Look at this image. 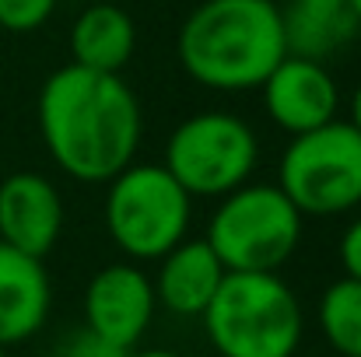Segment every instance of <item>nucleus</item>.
Wrapping results in <instances>:
<instances>
[{
	"instance_id": "1",
	"label": "nucleus",
	"mask_w": 361,
	"mask_h": 357,
	"mask_svg": "<svg viewBox=\"0 0 361 357\" xmlns=\"http://www.w3.org/2000/svg\"><path fill=\"white\" fill-rule=\"evenodd\" d=\"M39 133L60 172L74 182L102 186L133 165L144 116L120 74L67 63L39 92Z\"/></svg>"
},
{
	"instance_id": "3",
	"label": "nucleus",
	"mask_w": 361,
	"mask_h": 357,
	"mask_svg": "<svg viewBox=\"0 0 361 357\" xmlns=\"http://www.w3.org/2000/svg\"><path fill=\"white\" fill-rule=\"evenodd\" d=\"M221 357H295L305 337V312L277 273H225L200 315Z\"/></svg>"
},
{
	"instance_id": "19",
	"label": "nucleus",
	"mask_w": 361,
	"mask_h": 357,
	"mask_svg": "<svg viewBox=\"0 0 361 357\" xmlns=\"http://www.w3.org/2000/svg\"><path fill=\"white\" fill-rule=\"evenodd\" d=\"M348 109H351V119H348V123L361 133V81H358V88H355V95H351V106H348Z\"/></svg>"
},
{
	"instance_id": "20",
	"label": "nucleus",
	"mask_w": 361,
	"mask_h": 357,
	"mask_svg": "<svg viewBox=\"0 0 361 357\" xmlns=\"http://www.w3.org/2000/svg\"><path fill=\"white\" fill-rule=\"evenodd\" d=\"M126 357H179V354L169 351V347H147V351H130Z\"/></svg>"
},
{
	"instance_id": "7",
	"label": "nucleus",
	"mask_w": 361,
	"mask_h": 357,
	"mask_svg": "<svg viewBox=\"0 0 361 357\" xmlns=\"http://www.w3.org/2000/svg\"><path fill=\"white\" fill-rule=\"evenodd\" d=\"M161 165L193 200H221L252 179L259 137L235 113H197L169 133Z\"/></svg>"
},
{
	"instance_id": "9",
	"label": "nucleus",
	"mask_w": 361,
	"mask_h": 357,
	"mask_svg": "<svg viewBox=\"0 0 361 357\" xmlns=\"http://www.w3.org/2000/svg\"><path fill=\"white\" fill-rule=\"evenodd\" d=\"M259 92L270 123L291 137L334 123L341 109V88L326 70V63L291 56V53L270 70Z\"/></svg>"
},
{
	"instance_id": "18",
	"label": "nucleus",
	"mask_w": 361,
	"mask_h": 357,
	"mask_svg": "<svg viewBox=\"0 0 361 357\" xmlns=\"http://www.w3.org/2000/svg\"><path fill=\"white\" fill-rule=\"evenodd\" d=\"M337 256H341V270H344V277L361 280V214L344 228L341 245H337Z\"/></svg>"
},
{
	"instance_id": "13",
	"label": "nucleus",
	"mask_w": 361,
	"mask_h": 357,
	"mask_svg": "<svg viewBox=\"0 0 361 357\" xmlns=\"http://www.w3.org/2000/svg\"><path fill=\"white\" fill-rule=\"evenodd\" d=\"M284 46L291 56L326 63L361 32L348 0H288L281 7Z\"/></svg>"
},
{
	"instance_id": "6",
	"label": "nucleus",
	"mask_w": 361,
	"mask_h": 357,
	"mask_svg": "<svg viewBox=\"0 0 361 357\" xmlns=\"http://www.w3.org/2000/svg\"><path fill=\"white\" fill-rule=\"evenodd\" d=\"M302 218H341L361 207V133L348 119L288 140L277 182Z\"/></svg>"
},
{
	"instance_id": "17",
	"label": "nucleus",
	"mask_w": 361,
	"mask_h": 357,
	"mask_svg": "<svg viewBox=\"0 0 361 357\" xmlns=\"http://www.w3.org/2000/svg\"><path fill=\"white\" fill-rule=\"evenodd\" d=\"M130 351H123L116 344L95 337L92 330H74L67 337H60V344L53 347V357H126Z\"/></svg>"
},
{
	"instance_id": "15",
	"label": "nucleus",
	"mask_w": 361,
	"mask_h": 357,
	"mask_svg": "<svg viewBox=\"0 0 361 357\" xmlns=\"http://www.w3.org/2000/svg\"><path fill=\"white\" fill-rule=\"evenodd\" d=\"M319 333L337 357H361V280L341 277L319 294Z\"/></svg>"
},
{
	"instance_id": "2",
	"label": "nucleus",
	"mask_w": 361,
	"mask_h": 357,
	"mask_svg": "<svg viewBox=\"0 0 361 357\" xmlns=\"http://www.w3.org/2000/svg\"><path fill=\"white\" fill-rule=\"evenodd\" d=\"M183 70L211 92H252L288 56L274 0H204L179 28Z\"/></svg>"
},
{
	"instance_id": "22",
	"label": "nucleus",
	"mask_w": 361,
	"mask_h": 357,
	"mask_svg": "<svg viewBox=\"0 0 361 357\" xmlns=\"http://www.w3.org/2000/svg\"><path fill=\"white\" fill-rule=\"evenodd\" d=\"M0 357H7V347H0Z\"/></svg>"
},
{
	"instance_id": "4",
	"label": "nucleus",
	"mask_w": 361,
	"mask_h": 357,
	"mask_svg": "<svg viewBox=\"0 0 361 357\" xmlns=\"http://www.w3.org/2000/svg\"><path fill=\"white\" fill-rule=\"evenodd\" d=\"M190 218L193 196L165 172V165L133 161L106 182L102 221L130 263H158L186 238Z\"/></svg>"
},
{
	"instance_id": "12",
	"label": "nucleus",
	"mask_w": 361,
	"mask_h": 357,
	"mask_svg": "<svg viewBox=\"0 0 361 357\" xmlns=\"http://www.w3.org/2000/svg\"><path fill=\"white\" fill-rule=\"evenodd\" d=\"M225 266L207 245V238H183L158 259V273L151 277L154 298L179 319H200L225 280Z\"/></svg>"
},
{
	"instance_id": "16",
	"label": "nucleus",
	"mask_w": 361,
	"mask_h": 357,
	"mask_svg": "<svg viewBox=\"0 0 361 357\" xmlns=\"http://www.w3.org/2000/svg\"><path fill=\"white\" fill-rule=\"evenodd\" d=\"M56 0H0V28L7 32H35L49 21Z\"/></svg>"
},
{
	"instance_id": "14",
	"label": "nucleus",
	"mask_w": 361,
	"mask_h": 357,
	"mask_svg": "<svg viewBox=\"0 0 361 357\" xmlns=\"http://www.w3.org/2000/svg\"><path fill=\"white\" fill-rule=\"evenodd\" d=\"M137 46V28L130 14L116 4H92L78 14L71 28V63L102 70V74H120L130 63Z\"/></svg>"
},
{
	"instance_id": "10",
	"label": "nucleus",
	"mask_w": 361,
	"mask_h": 357,
	"mask_svg": "<svg viewBox=\"0 0 361 357\" xmlns=\"http://www.w3.org/2000/svg\"><path fill=\"white\" fill-rule=\"evenodd\" d=\"M63 232L60 189L39 172H14L0 182V242L46 259Z\"/></svg>"
},
{
	"instance_id": "11",
	"label": "nucleus",
	"mask_w": 361,
	"mask_h": 357,
	"mask_svg": "<svg viewBox=\"0 0 361 357\" xmlns=\"http://www.w3.org/2000/svg\"><path fill=\"white\" fill-rule=\"evenodd\" d=\"M53 308V284L42 259L0 242V347L32 340Z\"/></svg>"
},
{
	"instance_id": "21",
	"label": "nucleus",
	"mask_w": 361,
	"mask_h": 357,
	"mask_svg": "<svg viewBox=\"0 0 361 357\" xmlns=\"http://www.w3.org/2000/svg\"><path fill=\"white\" fill-rule=\"evenodd\" d=\"M351 4V11H355V18H358V25H361V0H348Z\"/></svg>"
},
{
	"instance_id": "8",
	"label": "nucleus",
	"mask_w": 361,
	"mask_h": 357,
	"mask_svg": "<svg viewBox=\"0 0 361 357\" xmlns=\"http://www.w3.org/2000/svg\"><path fill=\"white\" fill-rule=\"evenodd\" d=\"M154 308V284L130 259L95 270L85 287V330L123 351H137V344L151 330Z\"/></svg>"
},
{
	"instance_id": "5",
	"label": "nucleus",
	"mask_w": 361,
	"mask_h": 357,
	"mask_svg": "<svg viewBox=\"0 0 361 357\" xmlns=\"http://www.w3.org/2000/svg\"><path fill=\"white\" fill-rule=\"evenodd\" d=\"M305 218L270 182H245L218 200L207 245L228 273H277L302 245Z\"/></svg>"
}]
</instances>
